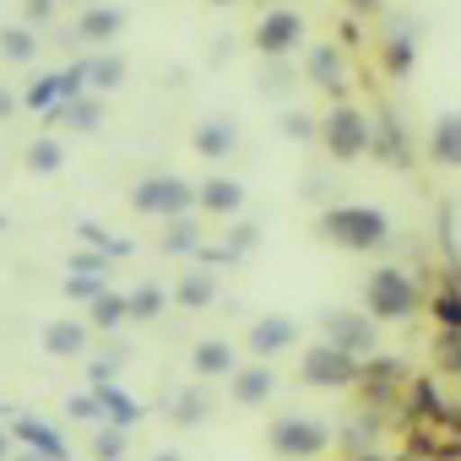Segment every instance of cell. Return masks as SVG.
Listing matches in <instances>:
<instances>
[{
  "mask_svg": "<svg viewBox=\"0 0 461 461\" xmlns=\"http://www.w3.org/2000/svg\"><path fill=\"white\" fill-rule=\"evenodd\" d=\"M60 163H66L60 141H55V136H33V147H28V168H33V174H55Z\"/></svg>",
  "mask_w": 461,
  "mask_h": 461,
  "instance_id": "d4e9b609",
  "label": "cell"
},
{
  "mask_svg": "<svg viewBox=\"0 0 461 461\" xmlns=\"http://www.w3.org/2000/svg\"><path fill=\"white\" fill-rule=\"evenodd\" d=\"M168 256H185V250H195L201 256V222L195 217H174V222H163V240H158Z\"/></svg>",
  "mask_w": 461,
  "mask_h": 461,
  "instance_id": "ffe728a7",
  "label": "cell"
},
{
  "mask_svg": "<svg viewBox=\"0 0 461 461\" xmlns=\"http://www.w3.org/2000/svg\"><path fill=\"white\" fill-rule=\"evenodd\" d=\"M12 461H44V456H33V450H23V456H12Z\"/></svg>",
  "mask_w": 461,
  "mask_h": 461,
  "instance_id": "c3c4849f",
  "label": "cell"
},
{
  "mask_svg": "<svg viewBox=\"0 0 461 461\" xmlns=\"http://www.w3.org/2000/svg\"><path fill=\"white\" fill-rule=\"evenodd\" d=\"M380 60H385V71H391V77H402V71L412 66V39H407V33L385 39V55H380Z\"/></svg>",
  "mask_w": 461,
  "mask_h": 461,
  "instance_id": "1f68e13d",
  "label": "cell"
},
{
  "mask_svg": "<svg viewBox=\"0 0 461 461\" xmlns=\"http://www.w3.org/2000/svg\"><path fill=\"white\" fill-rule=\"evenodd\" d=\"M206 6H240V0H206Z\"/></svg>",
  "mask_w": 461,
  "mask_h": 461,
  "instance_id": "f907efd6",
  "label": "cell"
},
{
  "mask_svg": "<svg viewBox=\"0 0 461 461\" xmlns=\"http://www.w3.org/2000/svg\"><path fill=\"white\" fill-rule=\"evenodd\" d=\"M321 141H326V152H331L337 163H353V158H364V152L375 147V125L364 120V109L331 104V114L321 120Z\"/></svg>",
  "mask_w": 461,
  "mask_h": 461,
  "instance_id": "5b68a950",
  "label": "cell"
},
{
  "mask_svg": "<svg viewBox=\"0 0 461 461\" xmlns=\"http://www.w3.org/2000/svg\"><path fill=\"white\" fill-rule=\"evenodd\" d=\"M299 44H304V17H299L294 6L267 12V17L256 23V33H250V50H256L261 60H288Z\"/></svg>",
  "mask_w": 461,
  "mask_h": 461,
  "instance_id": "52a82bcc",
  "label": "cell"
},
{
  "mask_svg": "<svg viewBox=\"0 0 461 461\" xmlns=\"http://www.w3.org/2000/svg\"><path fill=\"white\" fill-rule=\"evenodd\" d=\"M190 147L206 158V163H217V158H228L240 147V131H234V120H201L195 131H190Z\"/></svg>",
  "mask_w": 461,
  "mask_h": 461,
  "instance_id": "7c38bea8",
  "label": "cell"
},
{
  "mask_svg": "<svg viewBox=\"0 0 461 461\" xmlns=\"http://www.w3.org/2000/svg\"><path fill=\"white\" fill-rule=\"evenodd\" d=\"M429 310H434V321H439L445 331H461V294H456L450 283H445V288L429 299Z\"/></svg>",
  "mask_w": 461,
  "mask_h": 461,
  "instance_id": "83f0119b",
  "label": "cell"
},
{
  "mask_svg": "<svg viewBox=\"0 0 461 461\" xmlns=\"http://www.w3.org/2000/svg\"><path fill=\"white\" fill-rule=\"evenodd\" d=\"M195 206H201L206 217H240L245 185H240V179H222V174H206V179L195 185Z\"/></svg>",
  "mask_w": 461,
  "mask_h": 461,
  "instance_id": "8fae6325",
  "label": "cell"
},
{
  "mask_svg": "<svg viewBox=\"0 0 461 461\" xmlns=\"http://www.w3.org/2000/svg\"><path fill=\"white\" fill-rule=\"evenodd\" d=\"M358 461H380V456H358Z\"/></svg>",
  "mask_w": 461,
  "mask_h": 461,
  "instance_id": "816d5d0a",
  "label": "cell"
},
{
  "mask_svg": "<svg viewBox=\"0 0 461 461\" xmlns=\"http://www.w3.org/2000/svg\"><path fill=\"white\" fill-rule=\"evenodd\" d=\"M87 321H50L44 326V353H55V358H82L87 353Z\"/></svg>",
  "mask_w": 461,
  "mask_h": 461,
  "instance_id": "e0dca14e",
  "label": "cell"
},
{
  "mask_svg": "<svg viewBox=\"0 0 461 461\" xmlns=\"http://www.w3.org/2000/svg\"><path fill=\"white\" fill-rule=\"evenodd\" d=\"M364 385H369V396H380V402H385V396H391V385H396V364H391V358H385V364H369V369H364Z\"/></svg>",
  "mask_w": 461,
  "mask_h": 461,
  "instance_id": "836d02e7",
  "label": "cell"
},
{
  "mask_svg": "<svg viewBox=\"0 0 461 461\" xmlns=\"http://www.w3.org/2000/svg\"><path fill=\"white\" fill-rule=\"evenodd\" d=\"M168 412H174L179 423H201V418H206V391H179V396L168 402Z\"/></svg>",
  "mask_w": 461,
  "mask_h": 461,
  "instance_id": "4dcf8cb0",
  "label": "cell"
},
{
  "mask_svg": "<svg viewBox=\"0 0 461 461\" xmlns=\"http://www.w3.org/2000/svg\"><path fill=\"white\" fill-rule=\"evenodd\" d=\"M12 439H17L12 429H0V461H12Z\"/></svg>",
  "mask_w": 461,
  "mask_h": 461,
  "instance_id": "ee69618b",
  "label": "cell"
},
{
  "mask_svg": "<svg viewBox=\"0 0 461 461\" xmlns=\"http://www.w3.org/2000/svg\"><path fill=\"white\" fill-rule=\"evenodd\" d=\"M0 55H6L12 66H28V60L39 55V33L23 28V23H17V28H0Z\"/></svg>",
  "mask_w": 461,
  "mask_h": 461,
  "instance_id": "603a6c76",
  "label": "cell"
},
{
  "mask_svg": "<svg viewBox=\"0 0 461 461\" xmlns=\"http://www.w3.org/2000/svg\"><path fill=\"white\" fill-rule=\"evenodd\" d=\"M267 439H272V450H277L283 461H315V456H326V445H331V423L304 418V412H283V418L267 429Z\"/></svg>",
  "mask_w": 461,
  "mask_h": 461,
  "instance_id": "277c9868",
  "label": "cell"
},
{
  "mask_svg": "<svg viewBox=\"0 0 461 461\" xmlns=\"http://www.w3.org/2000/svg\"><path fill=\"white\" fill-rule=\"evenodd\" d=\"M299 380L315 385V391H342V385H358L364 380V358H353V353H342L331 342H315L299 358Z\"/></svg>",
  "mask_w": 461,
  "mask_h": 461,
  "instance_id": "8992f818",
  "label": "cell"
},
{
  "mask_svg": "<svg viewBox=\"0 0 461 461\" xmlns=\"http://www.w3.org/2000/svg\"><path fill=\"white\" fill-rule=\"evenodd\" d=\"M174 304H185V310H206V304H217V283H212V272H206V267H201V272H185L179 288H174Z\"/></svg>",
  "mask_w": 461,
  "mask_h": 461,
  "instance_id": "d6986e66",
  "label": "cell"
},
{
  "mask_svg": "<svg viewBox=\"0 0 461 461\" xmlns=\"http://www.w3.org/2000/svg\"><path fill=\"white\" fill-rule=\"evenodd\" d=\"M364 310L375 321H407L418 310V283L402 267H375L364 277Z\"/></svg>",
  "mask_w": 461,
  "mask_h": 461,
  "instance_id": "7a4b0ae2",
  "label": "cell"
},
{
  "mask_svg": "<svg viewBox=\"0 0 461 461\" xmlns=\"http://www.w3.org/2000/svg\"><path fill=\"white\" fill-rule=\"evenodd\" d=\"M348 6H353V12H375V6H380V0H348Z\"/></svg>",
  "mask_w": 461,
  "mask_h": 461,
  "instance_id": "f6af8a7d",
  "label": "cell"
},
{
  "mask_svg": "<svg viewBox=\"0 0 461 461\" xmlns=\"http://www.w3.org/2000/svg\"><path fill=\"white\" fill-rule=\"evenodd\" d=\"M60 98H66V93H60V71H55V77H33V87L23 93V109H33V114H50Z\"/></svg>",
  "mask_w": 461,
  "mask_h": 461,
  "instance_id": "cb8c5ba5",
  "label": "cell"
},
{
  "mask_svg": "<svg viewBox=\"0 0 461 461\" xmlns=\"http://www.w3.org/2000/svg\"><path fill=\"white\" fill-rule=\"evenodd\" d=\"M190 364H195V375H228V380H234V369H240V353L234 348H228V342H195V353H190Z\"/></svg>",
  "mask_w": 461,
  "mask_h": 461,
  "instance_id": "ac0fdd59",
  "label": "cell"
},
{
  "mask_svg": "<svg viewBox=\"0 0 461 461\" xmlns=\"http://www.w3.org/2000/svg\"><path fill=\"white\" fill-rule=\"evenodd\" d=\"M321 240H326V245H337V250L364 256V250H380V245L391 240V217H385L380 206L348 201V206H331V212L321 217Z\"/></svg>",
  "mask_w": 461,
  "mask_h": 461,
  "instance_id": "6da1fadb",
  "label": "cell"
},
{
  "mask_svg": "<svg viewBox=\"0 0 461 461\" xmlns=\"http://www.w3.org/2000/svg\"><path fill=\"white\" fill-rule=\"evenodd\" d=\"M283 131H288V136H294V141H310V136H315V120H310V114H299V109H294V114H283Z\"/></svg>",
  "mask_w": 461,
  "mask_h": 461,
  "instance_id": "60d3db41",
  "label": "cell"
},
{
  "mask_svg": "<svg viewBox=\"0 0 461 461\" xmlns=\"http://www.w3.org/2000/svg\"><path fill=\"white\" fill-rule=\"evenodd\" d=\"M439 369L461 375V331H445V337H439Z\"/></svg>",
  "mask_w": 461,
  "mask_h": 461,
  "instance_id": "f35d334b",
  "label": "cell"
},
{
  "mask_svg": "<svg viewBox=\"0 0 461 461\" xmlns=\"http://www.w3.org/2000/svg\"><path fill=\"white\" fill-rule=\"evenodd\" d=\"M66 412L93 423V418H104V402H98V391H87V396H71V402H66Z\"/></svg>",
  "mask_w": 461,
  "mask_h": 461,
  "instance_id": "ab89813d",
  "label": "cell"
},
{
  "mask_svg": "<svg viewBox=\"0 0 461 461\" xmlns=\"http://www.w3.org/2000/svg\"><path fill=\"white\" fill-rule=\"evenodd\" d=\"M412 412L445 423V402H439V385H434V380H412Z\"/></svg>",
  "mask_w": 461,
  "mask_h": 461,
  "instance_id": "f1b7e54d",
  "label": "cell"
},
{
  "mask_svg": "<svg viewBox=\"0 0 461 461\" xmlns=\"http://www.w3.org/2000/svg\"><path fill=\"white\" fill-rule=\"evenodd\" d=\"M163 304H168V294H163L158 283H141V288L131 294V321H158Z\"/></svg>",
  "mask_w": 461,
  "mask_h": 461,
  "instance_id": "484cf974",
  "label": "cell"
},
{
  "mask_svg": "<svg viewBox=\"0 0 461 461\" xmlns=\"http://www.w3.org/2000/svg\"><path fill=\"white\" fill-rule=\"evenodd\" d=\"M125 82V60L120 55H93V93H114Z\"/></svg>",
  "mask_w": 461,
  "mask_h": 461,
  "instance_id": "4316f807",
  "label": "cell"
},
{
  "mask_svg": "<svg viewBox=\"0 0 461 461\" xmlns=\"http://www.w3.org/2000/svg\"><path fill=\"white\" fill-rule=\"evenodd\" d=\"M55 6H60V0H23V28H44L50 17H55Z\"/></svg>",
  "mask_w": 461,
  "mask_h": 461,
  "instance_id": "8d00e7d4",
  "label": "cell"
},
{
  "mask_svg": "<svg viewBox=\"0 0 461 461\" xmlns=\"http://www.w3.org/2000/svg\"><path fill=\"white\" fill-rule=\"evenodd\" d=\"M228 385H234V402H240V407H261V402L277 391V375H272L267 364H240Z\"/></svg>",
  "mask_w": 461,
  "mask_h": 461,
  "instance_id": "2e32d148",
  "label": "cell"
},
{
  "mask_svg": "<svg viewBox=\"0 0 461 461\" xmlns=\"http://www.w3.org/2000/svg\"><path fill=\"white\" fill-rule=\"evenodd\" d=\"M125 445H131V439H125V429H114V423H109V429L93 439V456H98V461H120V456H125Z\"/></svg>",
  "mask_w": 461,
  "mask_h": 461,
  "instance_id": "e575fe53",
  "label": "cell"
},
{
  "mask_svg": "<svg viewBox=\"0 0 461 461\" xmlns=\"http://www.w3.org/2000/svg\"><path fill=\"white\" fill-rule=\"evenodd\" d=\"M152 461H185V456H179V450H158Z\"/></svg>",
  "mask_w": 461,
  "mask_h": 461,
  "instance_id": "bcb514c9",
  "label": "cell"
},
{
  "mask_svg": "<svg viewBox=\"0 0 461 461\" xmlns=\"http://www.w3.org/2000/svg\"><path fill=\"white\" fill-rule=\"evenodd\" d=\"M450 288H456V294H461V261H456V272H450Z\"/></svg>",
  "mask_w": 461,
  "mask_h": 461,
  "instance_id": "7dc6e473",
  "label": "cell"
},
{
  "mask_svg": "<svg viewBox=\"0 0 461 461\" xmlns=\"http://www.w3.org/2000/svg\"><path fill=\"white\" fill-rule=\"evenodd\" d=\"M120 33H125V12L120 6H87V12H77V39L82 44H109Z\"/></svg>",
  "mask_w": 461,
  "mask_h": 461,
  "instance_id": "4fadbf2b",
  "label": "cell"
},
{
  "mask_svg": "<svg viewBox=\"0 0 461 461\" xmlns=\"http://www.w3.org/2000/svg\"><path fill=\"white\" fill-rule=\"evenodd\" d=\"M104 294V277H82V272H71L66 277V299H77V304H93Z\"/></svg>",
  "mask_w": 461,
  "mask_h": 461,
  "instance_id": "d590c367",
  "label": "cell"
},
{
  "mask_svg": "<svg viewBox=\"0 0 461 461\" xmlns=\"http://www.w3.org/2000/svg\"><path fill=\"white\" fill-rule=\"evenodd\" d=\"M60 114H66L77 131H98V120H104V114H98V98H77V104H66Z\"/></svg>",
  "mask_w": 461,
  "mask_h": 461,
  "instance_id": "d6a6232c",
  "label": "cell"
},
{
  "mask_svg": "<svg viewBox=\"0 0 461 461\" xmlns=\"http://www.w3.org/2000/svg\"><path fill=\"white\" fill-rule=\"evenodd\" d=\"M131 201H136V212L174 222V217H190V206H195V185L179 179V174H141L136 190H131Z\"/></svg>",
  "mask_w": 461,
  "mask_h": 461,
  "instance_id": "3957f363",
  "label": "cell"
},
{
  "mask_svg": "<svg viewBox=\"0 0 461 461\" xmlns=\"http://www.w3.org/2000/svg\"><path fill=\"white\" fill-rule=\"evenodd\" d=\"M60 6H77V12H87V0H60Z\"/></svg>",
  "mask_w": 461,
  "mask_h": 461,
  "instance_id": "681fc988",
  "label": "cell"
},
{
  "mask_svg": "<svg viewBox=\"0 0 461 461\" xmlns=\"http://www.w3.org/2000/svg\"><path fill=\"white\" fill-rule=\"evenodd\" d=\"M17 104H23V98H12V93H6V87H0V120H6V114H12V109H17Z\"/></svg>",
  "mask_w": 461,
  "mask_h": 461,
  "instance_id": "7bdbcfd3",
  "label": "cell"
},
{
  "mask_svg": "<svg viewBox=\"0 0 461 461\" xmlns=\"http://www.w3.org/2000/svg\"><path fill=\"white\" fill-rule=\"evenodd\" d=\"M93 391H98V402H104V418H109L114 429H131V423L141 418V407H136V402H131L120 385H93Z\"/></svg>",
  "mask_w": 461,
  "mask_h": 461,
  "instance_id": "7402d4cb",
  "label": "cell"
},
{
  "mask_svg": "<svg viewBox=\"0 0 461 461\" xmlns=\"http://www.w3.org/2000/svg\"><path fill=\"white\" fill-rule=\"evenodd\" d=\"M304 71H310V82H315L321 93H331V98L342 104V93H348V60H342L337 44H310Z\"/></svg>",
  "mask_w": 461,
  "mask_h": 461,
  "instance_id": "30bf717a",
  "label": "cell"
},
{
  "mask_svg": "<svg viewBox=\"0 0 461 461\" xmlns=\"http://www.w3.org/2000/svg\"><path fill=\"white\" fill-rule=\"evenodd\" d=\"M256 245H261V228H256V222H234V228H228V240H222L228 261H240V256L256 250Z\"/></svg>",
  "mask_w": 461,
  "mask_h": 461,
  "instance_id": "f546056e",
  "label": "cell"
},
{
  "mask_svg": "<svg viewBox=\"0 0 461 461\" xmlns=\"http://www.w3.org/2000/svg\"><path fill=\"white\" fill-rule=\"evenodd\" d=\"M12 434L33 450V456H44V461H66V439L44 423V418H33V412H23L17 423H12Z\"/></svg>",
  "mask_w": 461,
  "mask_h": 461,
  "instance_id": "5bb4252c",
  "label": "cell"
},
{
  "mask_svg": "<svg viewBox=\"0 0 461 461\" xmlns=\"http://www.w3.org/2000/svg\"><path fill=\"white\" fill-rule=\"evenodd\" d=\"M375 147H380L385 158H402V136H396V125H391V120L380 125V136H375Z\"/></svg>",
  "mask_w": 461,
  "mask_h": 461,
  "instance_id": "b9f144b4",
  "label": "cell"
},
{
  "mask_svg": "<svg viewBox=\"0 0 461 461\" xmlns=\"http://www.w3.org/2000/svg\"><path fill=\"white\" fill-rule=\"evenodd\" d=\"M429 158H434L439 168H461V109H450V114L434 120V131H429Z\"/></svg>",
  "mask_w": 461,
  "mask_h": 461,
  "instance_id": "9a60e30c",
  "label": "cell"
},
{
  "mask_svg": "<svg viewBox=\"0 0 461 461\" xmlns=\"http://www.w3.org/2000/svg\"><path fill=\"white\" fill-rule=\"evenodd\" d=\"M120 321H131V299L125 294H98L93 310H87V326L93 331H114Z\"/></svg>",
  "mask_w": 461,
  "mask_h": 461,
  "instance_id": "44dd1931",
  "label": "cell"
},
{
  "mask_svg": "<svg viewBox=\"0 0 461 461\" xmlns=\"http://www.w3.org/2000/svg\"><path fill=\"white\" fill-rule=\"evenodd\" d=\"M250 358L256 364H267V358H277V353H294L299 348V321L294 315H267V321H256L250 326Z\"/></svg>",
  "mask_w": 461,
  "mask_h": 461,
  "instance_id": "9c48e42d",
  "label": "cell"
},
{
  "mask_svg": "<svg viewBox=\"0 0 461 461\" xmlns=\"http://www.w3.org/2000/svg\"><path fill=\"white\" fill-rule=\"evenodd\" d=\"M71 272H82V277H104V272H109V256H104V250H82V256H71Z\"/></svg>",
  "mask_w": 461,
  "mask_h": 461,
  "instance_id": "74e56055",
  "label": "cell"
},
{
  "mask_svg": "<svg viewBox=\"0 0 461 461\" xmlns=\"http://www.w3.org/2000/svg\"><path fill=\"white\" fill-rule=\"evenodd\" d=\"M321 326H326V342L342 348V353H353V358H369L380 348V331H375L369 310H326Z\"/></svg>",
  "mask_w": 461,
  "mask_h": 461,
  "instance_id": "ba28073f",
  "label": "cell"
}]
</instances>
